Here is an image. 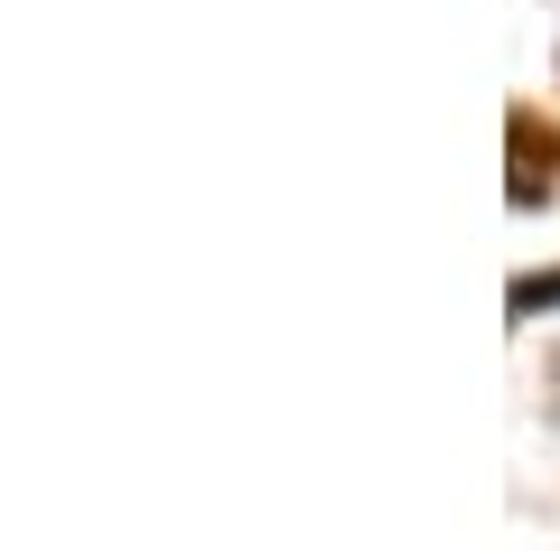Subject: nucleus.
I'll list each match as a JSON object with an SVG mask.
<instances>
[{
    "mask_svg": "<svg viewBox=\"0 0 560 551\" xmlns=\"http://www.w3.org/2000/svg\"><path fill=\"white\" fill-rule=\"evenodd\" d=\"M533 309H560V280H523V290H514V318H533Z\"/></svg>",
    "mask_w": 560,
    "mask_h": 551,
    "instance_id": "1",
    "label": "nucleus"
}]
</instances>
